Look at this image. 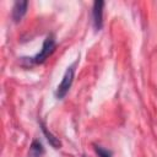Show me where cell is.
<instances>
[{
	"instance_id": "1",
	"label": "cell",
	"mask_w": 157,
	"mask_h": 157,
	"mask_svg": "<svg viewBox=\"0 0 157 157\" xmlns=\"http://www.w3.org/2000/svg\"><path fill=\"white\" fill-rule=\"evenodd\" d=\"M54 50H55V38L53 34H49L44 39V43L42 45L40 52L37 55H34L33 58H31V61L34 64H42L53 54Z\"/></svg>"
},
{
	"instance_id": "2",
	"label": "cell",
	"mask_w": 157,
	"mask_h": 157,
	"mask_svg": "<svg viewBox=\"0 0 157 157\" xmlns=\"http://www.w3.org/2000/svg\"><path fill=\"white\" fill-rule=\"evenodd\" d=\"M74 74H75V64H72L71 66H69L61 78V82L56 87V92H55V96L56 98L61 99L66 96V93L69 92L71 85H72V81H74Z\"/></svg>"
},
{
	"instance_id": "3",
	"label": "cell",
	"mask_w": 157,
	"mask_h": 157,
	"mask_svg": "<svg viewBox=\"0 0 157 157\" xmlns=\"http://www.w3.org/2000/svg\"><path fill=\"white\" fill-rule=\"evenodd\" d=\"M103 1H94L93 9H92V18H93V26L96 31H99L103 26Z\"/></svg>"
},
{
	"instance_id": "4",
	"label": "cell",
	"mask_w": 157,
	"mask_h": 157,
	"mask_svg": "<svg viewBox=\"0 0 157 157\" xmlns=\"http://www.w3.org/2000/svg\"><path fill=\"white\" fill-rule=\"evenodd\" d=\"M28 7V2L27 1H16L13 7H12V18L15 22H18L22 20V17L25 16L26 11Z\"/></svg>"
},
{
	"instance_id": "5",
	"label": "cell",
	"mask_w": 157,
	"mask_h": 157,
	"mask_svg": "<svg viewBox=\"0 0 157 157\" xmlns=\"http://www.w3.org/2000/svg\"><path fill=\"white\" fill-rule=\"evenodd\" d=\"M31 152H32V155L34 157H40L42 153H43V146H42V144L39 141H37V140L33 141V144L31 146Z\"/></svg>"
},
{
	"instance_id": "6",
	"label": "cell",
	"mask_w": 157,
	"mask_h": 157,
	"mask_svg": "<svg viewBox=\"0 0 157 157\" xmlns=\"http://www.w3.org/2000/svg\"><path fill=\"white\" fill-rule=\"evenodd\" d=\"M42 129H43V131H44V134H45V136H47L48 141L52 144V146H54L55 148H59V146H60V141H59L56 137H54L50 132H48V130L45 129V126H44V125H42Z\"/></svg>"
},
{
	"instance_id": "7",
	"label": "cell",
	"mask_w": 157,
	"mask_h": 157,
	"mask_svg": "<svg viewBox=\"0 0 157 157\" xmlns=\"http://www.w3.org/2000/svg\"><path fill=\"white\" fill-rule=\"evenodd\" d=\"M94 150H96L98 157H112L110 151H108V150H105V148H103L101 146H94Z\"/></svg>"
}]
</instances>
